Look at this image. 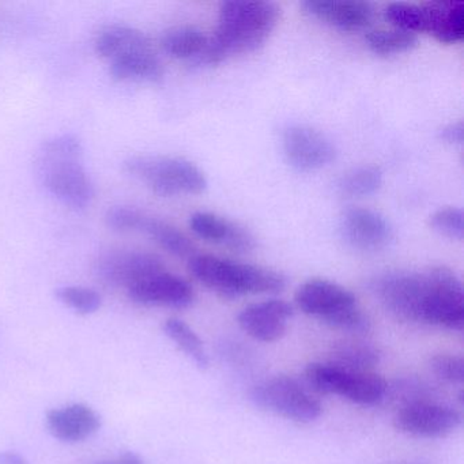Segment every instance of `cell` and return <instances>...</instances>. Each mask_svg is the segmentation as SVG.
Instances as JSON below:
<instances>
[{
	"instance_id": "obj_19",
	"label": "cell",
	"mask_w": 464,
	"mask_h": 464,
	"mask_svg": "<svg viewBox=\"0 0 464 464\" xmlns=\"http://www.w3.org/2000/svg\"><path fill=\"white\" fill-rule=\"evenodd\" d=\"M426 34L444 44H455L464 37V6L460 2H428Z\"/></svg>"
},
{
	"instance_id": "obj_6",
	"label": "cell",
	"mask_w": 464,
	"mask_h": 464,
	"mask_svg": "<svg viewBox=\"0 0 464 464\" xmlns=\"http://www.w3.org/2000/svg\"><path fill=\"white\" fill-rule=\"evenodd\" d=\"M124 170L160 197L197 195L208 187L202 169L180 157H130L124 161Z\"/></svg>"
},
{
	"instance_id": "obj_26",
	"label": "cell",
	"mask_w": 464,
	"mask_h": 464,
	"mask_svg": "<svg viewBox=\"0 0 464 464\" xmlns=\"http://www.w3.org/2000/svg\"><path fill=\"white\" fill-rule=\"evenodd\" d=\"M366 44L372 53L379 56H392L407 53L417 45L414 34L401 29H377L369 32L365 37Z\"/></svg>"
},
{
	"instance_id": "obj_7",
	"label": "cell",
	"mask_w": 464,
	"mask_h": 464,
	"mask_svg": "<svg viewBox=\"0 0 464 464\" xmlns=\"http://www.w3.org/2000/svg\"><path fill=\"white\" fill-rule=\"evenodd\" d=\"M312 390L336 395L358 406H376L387 398L388 382L380 374L355 373L331 362H312L304 371Z\"/></svg>"
},
{
	"instance_id": "obj_12",
	"label": "cell",
	"mask_w": 464,
	"mask_h": 464,
	"mask_svg": "<svg viewBox=\"0 0 464 464\" xmlns=\"http://www.w3.org/2000/svg\"><path fill=\"white\" fill-rule=\"evenodd\" d=\"M97 276L105 284L126 289L148 276L167 270L161 257L143 251H112L96 262Z\"/></svg>"
},
{
	"instance_id": "obj_22",
	"label": "cell",
	"mask_w": 464,
	"mask_h": 464,
	"mask_svg": "<svg viewBox=\"0 0 464 464\" xmlns=\"http://www.w3.org/2000/svg\"><path fill=\"white\" fill-rule=\"evenodd\" d=\"M111 74L121 82H160L164 77V66L154 50L130 53L115 59Z\"/></svg>"
},
{
	"instance_id": "obj_21",
	"label": "cell",
	"mask_w": 464,
	"mask_h": 464,
	"mask_svg": "<svg viewBox=\"0 0 464 464\" xmlns=\"http://www.w3.org/2000/svg\"><path fill=\"white\" fill-rule=\"evenodd\" d=\"M208 39L210 36L195 26H178L165 32L161 47L170 58L203 66Z\"/></svg>"
},
{
	"instance_id": "obj_24",
	"label": "cell",
	"mask_w": 464,
	"mask_h": 464,
	"mask_svg": "<svg viewBox=\"0 0 464 464\" xmlns=\"http://www.w3.org/2000/svg\"><path fill=\"white\" fill-rule=\"evenodd\" d=\"M162 330H164L165 335L179 347V350L183 352L184 355L191 360V362L195 363V366L202 371L208 368L210 358H208V350H206L202 339L184 320L170 317V319L165 320Z\"/></svg>"
},
{
	"instance_id": "obj_3",
	"label": "cell",
	"mask_w": 464,
	"mask_h": 464,
	"mask_svg": "<svg viewBox=\"0 0 464 464\" xmlns=\"http://www.w3.org/2000/svg\"><path fill=\"white\" fill-rule=\"evenodd\" d=\"M37 170L45 189L63 205L82 210L93 200V183L83 165V146L75 135H58L43 143Z\"/></svg>"
},
{
	"instance_id": "obj_9",
	"label": "cell",
	"mask_w": 464,
	"mask_h": 464,
	"mask_svg": "<svg viewBox=\"0 0 464 464\" xmlns=\"http://www.w3.org/2000/svg\"><path fill=\"white\" fill-rule=\"evenodd\" d=\"M105 222L116 232L145 233L173 256L191 259L197 255L194 243L178 227L157 217L149 216L145 211L138 208H130V206H115L107 211Z\"/></svg>"
},
{
	"instance_id": "obj_28",
	"label": "cell",
	"mask_w": 464,
	"mask_h": 464,
	"mask_svg": "<svg viewBox=\"0 0 464 464\" xmlns=\"http://www.w3.org/2000/svg\"><path fill=\"white\" fill-rule=\"evenodd\" d=\"M463 211L459 208H444L431 214L430 227L434 232L452 240H463Z\"/></svg>"
},
{
	"instance_id": "obj_18",
	"label": "cell",
	"mask_w": 464,
	"mask_h": 464,
	"mask_svg": "<svg viewBox=\"0 0 464 464\" xmlns=\"http://www.w3.org/2000/svg\"><path fill=\"white\" fill-rule=\"evenodd\" d=\"M303 7L316 20L344 32L365 29L374 15L373 6L361 0H306Z\"/></svg>"
},
{
	"instance_id": "obj_14",
	"label": "cell",
	"mask_w": 464,
	"mask_h": 464,
	"mask_svg": "<svg viewBox=\"0 0 464 464\" xmlns=\"http://www.w3.org/2000/svg\"><path fill=\"white\" fill-rule=\"evenodd\" d=\"M129 297L135 304L145 306L186 309L195 301L191 285L168 270L148 276L127 289Z\"/></svg>"
},
{
	"instance_id": "obj_2",
	"label": "cell",
	"mask_w": 464,
	"mask_h": 464,
	"mask_svg": "<svg viewBox=\"0 0 464 464\" xmlns=\"http://www.w3.org/2000/svg\"><path fill=\"white\" fill-rule=\"evenodd\" d=\"M448 268L436 266L425 271H392L374 281L382 305L395 319L430 325L447 286Z\"/></svg>"
},
{
	"instance_id": "obj_16",
	"label": "cell",
	"mask_w": 464,
	"mask_h": 464,
	"mask_svg": "<svg viewBox=\"0 0 464 464\" xmlns=\"http://www.w3.org/2000/svg\"><path fill=\"white\" fill-rule=\"evenodd\" d=\"M189 227L202 240L237 254H246L256 246L254 236L246 227L218 214L198 211L189 218Z\"/></svg>"
},
{
	"instance_id": "obj_5",
	"label": "cell",
	"mask_w": 464,
	"mask_h": 464,
	"mask_svg": "<svg viewBox=\"0 0 464 464\" xmlns=\"http://www.w3.org/2000/svg\"><path fill=\"white\" fill-rule=\"evenodd\" d=\"M303 314L343 333L361 334L371 330V319L358 305L357 297L346 287L327 279H309L295 295Z\"/></svg>"
},
{
	"instance_id": "obj_17",
	"label": "cell",
	"mask_w": 464,
	"mask_h": 464,
	"mask_svg": "<svg viewBox=\"0 0 464 464\" xmlns=\"http://www.w3.org/2000/svg\"><path fill=\"white\" fill-rule=\"evenodd\" d=\"M48 431L63 442H81L91 439L102 429L99 412L85 403H70L48 411Z\"/></svg>"
},
{
	"instance_id": "obj_29",
	"label": "cell",
	"mask_w": 464,
	"mask_h": 464,
	"mask_svg": "<svg viewBox=\"0 0 464 464\" xmlns=\"http://www.w3.org/2000/svg\"><path fill=\"white\" fill-rule=\"evenodd\" d=\"M430 369L440 380L450 384H463L464 382V358L461 355L441 354L430 358Z\"/></svg>"
},
{
	"instance_id": "obj_11",
	"label": "cell",
	"mask_w": 464,
	"mask_h": 464,
	"mask_svg": "<svg viewBox=\"0 0 464 464\" xmlns=\"http://www.w3.org/2000/svg\"><path fill=\"white\" fill-rule=\"evenodd\" d=\"M282 148L287 162L301 172L328 167L336 157V149L330 138L303 124H295L285 130Z\"/></svg>"
},
{
	"instance_id": "obj_8",
	"label": "cell",
	"mask_w": 464,
	"mask_h": 464,
	"mask_svg": "<svg viewBox=\"0 0 464 464\" xmlns=\"http://www.w3.org/2000/svg\"><path fill=\"white\" fill-rule=\"evenodd\" d=\"M251 401L265 411L300 423H311L322 415L323 406L295 377H268L251 391Z\"/></svg>"
},
{
	"instance_id": "obj_30",
	"label": "cell",
	"mask_w": 464,
	"mask_h": 464,
	"mask_svg": "<svg viewBox=\"0 0 464 464\" xmlns=\"http://www.w3.org/2000/svg\"><path fill=\"white\" fill-rule=\"evenodd\" d=\"M440 138L450 145H461L464 138V127L461 121L448 124L440 131Z\"/></svg>"
},
{
	"instance_id": "obj_31",
	"label": "cell",
	"mask_w": 464,
	"mask_h": 464,
	"mask_svg": "<svg viewBox=\"0 0 464 464\" xmlns=\"http://www.w3.org/2000/svg\"><path fill=\"white\" fill-rule=\"evenodd\" d=\"M0 464H31L25 456L14 450H2L0 452Z\"/></svg>"
},
{
	"instance_id": "obj_23",
	"label": "cell",
	"mask_w": 464,
	"mask_h": 464,
	"mask_svg": "<svg viewBox=\"0 0 464 464\" xmlns=\"http://www.w3.org/2000/svg\"><path fill=\"white\" fill-rule=\"evenodd\" d=\"M330 362L344 371L368 373L379 365L380 352L369 342L342 341L333 347Z\"/></svg>"
},
{
	"instance_id": "obj_13",
	"label": "cell",
	"mask_w": 464,
	"mask_h": 464,
	"mask_svg": "<svg viewBox=\"0 0 464 464\" xmlns=\"http://www.w3.org/2000/svg\"><path fill=\"white\" fill-rule=\"evenodd\" d=\"M341 233L347 244L362 252H379L393 238L390 222L379 211L350 208L341 218Z\"/></svg>"
},
{
	"instance_id": "obj_25",
	"label": "cell",
	"mask_w": 464,
	"mask_h": 464,
	"mask_svg": "<svg viewBox=\"0 0 464 464\" xmlns=\"http://www.w3.org/2000/svg\"><path fill=\"white\" fill-rule=\"evenodd\" d=\"M382 184V170L376 165L353 168L339 178L336 192L342 198L355 199L376 194Z\"/></svg>"
},
{
	"instance_id": "obj_15",
	"label": "cell",
	"mask_w": 464,
	"mask_h": 464,
	"mask_svg": "<svg viewBox=\"0 0 464 464\" xmlns=\"http://www.w3.org/2000/svg\"><path fill=\"white\" fill-rule=\"evenodd\" d=\"M295 311L287 301L279 298L246 306L237 314V324L255 341L273 343L284 338Z\"/></svg>"
},
{
	"instance_id": "obj_32",
	"label": "cell",
	"mask_w": 464,
	"mask_h": 464,
	"mask_svg": "<svg viewBox=\"0 0 464 464\" xmlns=\"http://www.w3.org/2000/svg\"><path fill=\"white\" fill-rule=\"evenodd\" d=\"M99 464H145L143 463L142 459L140 456L135 455L132 452L124 453L123 456L118 459V460L113 461H102V463Z\"/></svg>"
},
{
	"instance_id": "obj_1",
	"label": "cell",
	"mask_w": 464,
	"mask_h": 464,
	"mask_svg": "<svg viewBox=\"0 0 464 464\" xmlns=\"http://www.w3.org/2000/svg\"><path fill=\"white\" fill-rule=\"evenodd\" d=\"M279 7L273 2L230 0L219 7L218 24L208 39L203 66H214L230 56L252 53L276 29Z\"/></svg>"
},
{
	"instance_id": "obj_10",
	"label": "cell",
	"mask_w": 464,
	"mask_h": 464,
	"mask_svg": "<svg viewBox=\"0 0 464 464\" xmlns=\"http://www.w3.org/2000/svg\"><path fill=\"white\" fill-rule=\"evenodd\" d=\"M461 422L463 417L459 410L429 401L407 404L393 417L396 430L420 439H444L455 433Z\"/></svg>"
},
{
	"instance_id": "obj_4",
	"label": "cell",
	"mask_w": 464,
	"mask_h": 464,
	"mask_svg": "<svg viewBox=\"0 0 464 464\" xmlns=\"http://www.w3.org/2000/svg\"><path fill=\"white\" fill-rule=\"evenodd\" d=\"M188 270L199 284L224 298L276 295L286 286V278L278 271L214 255H195Z\"/></svg>"
},
{
	"instance_id": "obj_33",
	"label": "cell",
	"mask_w": 464,
	"mask_h": 464,
	"mask_svg": "<svg viewBox=\"0 0 464 464\" xmlns=\"http://www.w3.org/2000/svg\"><path fill=\"white\" fill-rule=\"evenodd\" d=\"M398 464H418V463H398Z\"/></svg>"
},
{
	"instance_id": "obj_27",
	"label": "cell",
	"mask_w": 464,
	"mask_h": 464,
	"mask_svg": "<svg viewBox=\"0 0 464 464\" xmlns=\"http://www.w3.org/2000/svg\"><path fill=\"white\" fill-rule=\"evenodd\" d=\"M55 295L64 306L83 316L96 314L102 305V295L91 287L62 286Z\"/></svg>"
},
{
	"instance_id": "obj_20",
	"label": "cell",
	"mask_w": 464,
	"mask_h": 464,
	"mask_svg": "<svg viewBox=\"0 0 464 464\" xmlns=\"http://www.w3.org/2000/svg\"><path fill=\"white\" fill-rule=\"evenodd\" d=\"M94 48L102 58L115 61L130 53L151 51L153 45L143 32L131 26L113 25L97 34Z\"/></svg>"
}]
</instances>
